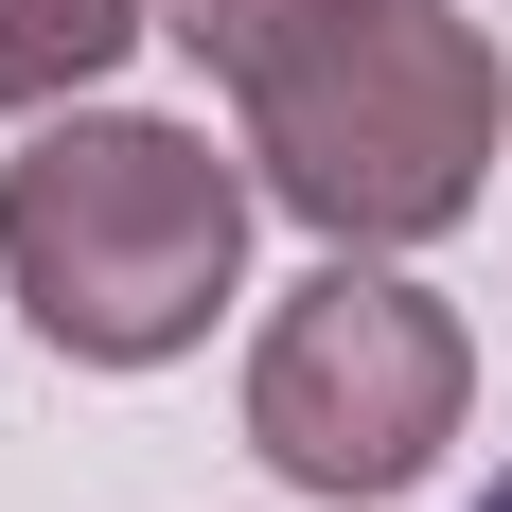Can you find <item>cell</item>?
Here are the masks:
<instances>
[{
	"label": "cell",
	"instance_id": "1",
	"mask_svg": "<svg viewBox=\"0 0 512 512\" xmlns=\"http://www.w3.org/2000/svg\"><path fill=\"white\" fill-rule=\"evenodd\" d=\"M248 195L265 177H230L195 124L53 106L36 142L0 159V283H18V318L71 371H159L248 283Z\"/></svg>",
	"mask_w": 512,
	"mask_h": 512
},
{
	"label": "cell",
	"instance_id": "2",
	"mask_svg": "<svg viewBox=\"0 0 512 512\" xmlns=\"http://www.w3.org/2000/svg\"><path fill=\"white\" fill-rule=\"evenodd\" d=\"M512 71L460 0H336V36L248 89V177L318 248H424L495 195Z\"/></svg>",
	"mask_w": 512,
	"mask_h": 512
},
{
	"label": "cell",
	"instance_id": "3",
	"mask_svg": "<svg viewBox=\"0 0 512 512\" xmlns=\"http://www.w3.org/2000/svg\"><path fill=\"white\" fill-rule=\"evenodd\" d=\"M477 407V336L424 301L389 248H336L318 283H283V318L248 336V460L318 512L407 495Z\"/></svg>",
	"mask_w": 512,
	"mask_h": 512
},
{
	"label": "cell",
	"instance_id": "4",
	"mask_svg": "<svg viewBox=\"0 0 512 512\" xmlns=\"http://www.w3.org/2000/svg\"><path fill=\"white\" fill-rule=\"evenodd\" d=\"M142 36H159V0H0V124H53V106H89Z\"/></svg>",
	"mask_w": 512,
	"mask_h": 512
},
{
	"label": "cell",
	"instance_id": "5",
	"mask_svg": "<svg viewBox=\"0 0 512 512\" xmlns=\"http://www.w3.org/2000/svg\"><path fill=\"white\" fill-rule=\"evenodd\" d=\"M159 36L195 53L212 89H265V71H301V53L336 36V0H159Z\"/></svg>",
	"mask_w": 512,
	"mask_h": 512
},
{
	"label": "cell",
	"instance_id": "6",
	"mask_svg": "<svg viewBox=\"0 0 512 512\" xmlns=\"http://www.w3.org/2000/svg\"><path fill=\"white\" fill-rule=\"evenodd\" d=\"M477 512H512V460H495V495H477Z\"/></svg>",
	"mask_w": 512,
	"mask_h": 512
}]
</instances>
